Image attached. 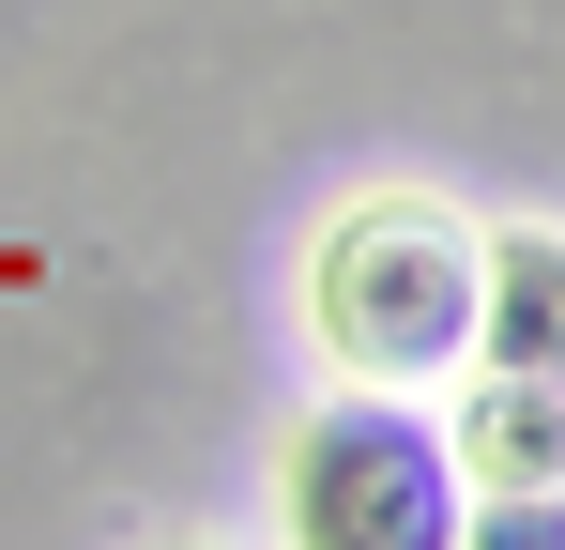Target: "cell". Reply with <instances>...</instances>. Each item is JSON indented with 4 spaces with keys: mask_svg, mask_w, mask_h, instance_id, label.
Masks as SVG:
<instances>
[{
    "mask_svg": "<svg viewBox=\"0 0 565 550\" xmlns=\"http://www.w3.org/2000/svg\"><path fill=\"white\" fill-rule=\"evenodd\" d=\"M473 367L565 382V230H489L473 245Z\"/></svg>",
    "mask_w": 565,
    "mask_h": 550,
    "instance_id": "obj_3",
    "label": "cell"
},
{
    "mask_svg": "<svg viewBox=\"0 0 565 550\" xmlns=\"http://www.w3.org/2000/svg\"><path fill=\"white\" fill-rule=\"evenodd\" d=\"M444 458H459V474H504V489H565V382H535V367H473Z\"/></svg>",
    "mask_w": 565,
    "mask_h": 550,
    "instance_id": "obj_4",
    "label": "cell"
},
{
    "mask_svg": "<svg viewBox=\"0 0 565 550\" xmlns=\"http://www.w3.org/2000/svg\"><path fill=\"white\" fill-rule=\"evenodd\" d=\"M290 536L306 550H444L459 536V458L413 413V382H352L290 444Z\"/></svg>",
    "mask_w": 565,
    "mask_h": 550,
    "instance_id": "obj_2",
    "label": "cell"
},
{
    "mask_svg": "<svg viewBox=\"0 0 565 550\" xmlns=\"http://www.w3.org/2000/svg\"><path fill=\"white\" fill-rule=\"evenodd\" d=\"M306 321L352 382H444L473 367V230L444 199H352L306 245Z\"/></svg>",
    "mask_w": 565,
    "mask_h": 550,
    "instance_id": "obj_1",
    "label": "cell"
}]
</instances>
